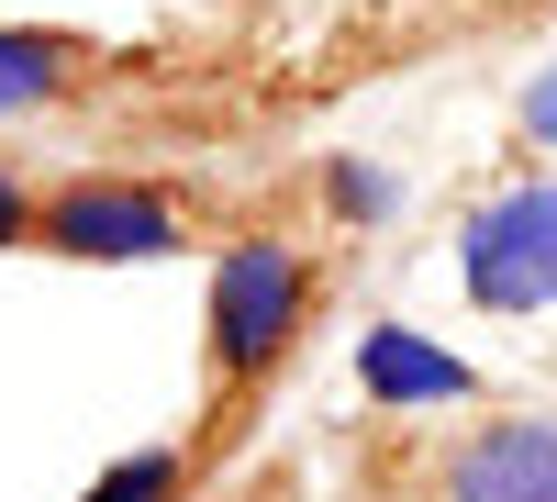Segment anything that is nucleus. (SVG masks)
Returning <instances> with one entry per match:
<instances>
[{"mask_svg": "<svg viewBox=\"0 0 557 502\" xmlns=\"http://www.w3.org/2000/svg\"><path fill=\"white\" fill-rule=\"evenodd\" d=\"M312 302H323V268H312V246H290V235H246V246L212 257V291H201V391H212V436H235V402L290 369ZM212 436H201V458H212Z\"/></svg>", "mask_w": 557, "mask_h": 502, "instance_id": "f257e3e1", "label": "nucleus"}, {"mask_svg": "<svg viewBox=\"0 0 557 502\" xmlns=\"http://www.w3.org/2000/svg\"><path fill=\"white\" fill-rule=\"evenodd\" d=\"M457 280L480 313H546L557 302V179H513L457 223Z\"/></svg>", "mask_w": 557, "mask_h": 502, "instance_id": "f03ea898", "label": "nucleus"}, {"mask_svg": "<svg viewBox=\"0 0 557 502\" xmlns=\"http://www.w3.org/2000/svg\"><path fill=\"white\" fill-rule=\"evenodd\" d=\"M34 246L45 257H89V268L168 257V246H190V201L157 191V179H67L34 212Z\"/></svg>", "mask_w": 557, "mask_h": 502, "instance_id": "7ed1b4c3", "label": "nucleus"}, {"mask_svg": "<svg viewBox=\"0 0 557 502\" xmlns=\"http://www.w3.org/2000/svg\"><path fill=\"white\" fill-rule=\"evenodd\" d=\"M435 502H557V414H491L435 458Z\"/></svg>", "mask_w": 557, "mask_h": 502, "instance_id": "20e7f679", "label": "nucleus"}, {"mask_svg": "<svg viewBox=\"0 0 557 502\" xmlns=\"http://www.w3.org/2000/svg\"><path fill=\"white\" fill-rule=\"evenodd\" d=\"M101 78V45L89 34H57V23H0V123H34L78 101V89Z\"/></svg>", "mask_w": 557, "mask_h": 502, "instance_id": "39448f33", "label": "nucleus"}, {"mask_svg": "<svg viewBox=\"0 0 557 502\" xmlns=\"http://www.w3.org/2000/svg\"><path fill=\"white\" fill-rule=\"evenodd\" d=\"M357 380H368V402H380V414H401V402H469V369H457L446 346H424L412 325H368Z\"/></svg>", "mask_w": 557, "mask_h": 502, "instance_id": "423d86ee", "label": "nucleus"}, {"mask_svg": "<svg viewBox=\"0 0 557 502\" xmlns=\"http://www.w3.org/2000/svg\"><path fill=\"white\" fill-rule=\"evenodd\" d=\"M190 480H201V446H134L89 480V502H190Z\"/></svg>", "mask_w": 557, "mask_h": 502, "instance_id": "0eeeda50", "label": "nucleus"}, {"mask_svg": "<svg viewBox=\"0 0 557 502\" xmlns=\"http://www.w3.org/2000/svg\"><path fill=\"white\" fill-rule=\"evenodd\" d=\"M34 212H45V191L0 168V246H34Z\"/></svg>", "mask_w": 557, "mask_h": 502, "instance_id": "6e6552de", "label": "nucleus"}, {"mask_svg": "<svg viewBox=\"0 0 557 502\" xmlns=\"http://www.w3.org/2000/svg\"><path fill=\"white\" fill-rule=\"evenodd\" d=\"M524 134H535V146H557V68L524 89Z\"/></svg>", "mask_w": 557, "mask_h": 502, "instance_id": "1a4fd4ad", "label": "nucleus"}]
</instances>
